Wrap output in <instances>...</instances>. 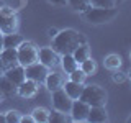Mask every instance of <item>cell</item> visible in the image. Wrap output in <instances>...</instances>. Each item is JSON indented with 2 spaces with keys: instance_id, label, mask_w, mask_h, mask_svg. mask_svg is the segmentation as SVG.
<instances>
[{
  "instance_id": "cell-26",
  "label": "cell",
  "mask_w": 131,
  "mask_h": 123,
  "mask_svg": "<svg viewBox=\"0 0 131 123\" xmlns=\"http://www.w3.org/2000/svg\"><path fill=\"white\" fill-rule=\"evenodd\" d=\"M21 120V113L18 110H10V112L5 113V121L7 123H20Z\"/></svg>"
},
{
  "instance_id": "cell-11",
  "label": "cell",
  "mask_w": 131,
  "mask_h": 123,
  "mask_svg": "<svg viewBox=\"0 0 131 123\" xmlns=\"http://www.w3.org/2000/svg\"><path fill=\"white\" fill-rule=\"evenodd\" d=\"M38 82H35V80H31V79H25L21 84L18 85V90H16V94H18L20 97H23V98H31V97H35L36 95V92H38Z\"/></svg>"
},
{
  "instance_id": "cell-38",
  "label": "cell",
  "mask_w": 131,
  "mask_h": 123,
  "mask_svg": "<svg viewBox=\"0 0 131 123\" xmlns=\"http://www.w3.org/2000/svg\"><path fill=\"white\" fill-rule=\"evenodd\" d=\"M2 3H3V2H2V0H0V7H2Z\"/></svg>"
},
{
  "instance_id": "cell-12",
  "label": "cell",
  "mask_w": 131,
  "mask_h": 123,
  "mask_svg": "<svg viewBox=\"0 0 131 123\" xmlns=\"http://www.w3.org/2000/svg\"><path fill=\"white\" fill-rule=\"evenodd\" d=\"M3 76H5L7 79H10L15 85H20L25 79H26L25 67H23L21 64H18V66H15V67H12V69H8V71H5V72H3Z\"/></svg>"
},
{
  "instance_id": "cell-33",
  "label": "cell",
  "mask_w": 131,
  "mask_h": 123,
  "mask_svg": "<svg viewBox=\"0 0 131 123\" xmlns=\"http://www.w3.org/2000/svg\"><path fill=\"white\" fill-rule=\"evenodd\" d=\"M0 123H5V115H0Z\"/></svg>"
},
{
  "instance_id": "cell-15",
  "label": "cell",
  "mask_w": 131,
  "mask_h": 123,
  "mask_svg": "<svg viewBox=\"0 0 131 123\" xmlns=\"http://www.w3.org/2000/svg\"><path fill=\"white\" fill-rule=\"evenodd\" d=\"M62 89L66 90V94H67V95L71 97L72 100H75V98L80 97L82 90H84V84H79V82L69 80V82H66V84L62 85Z\"/></svg>"
},
{
  "instance_id": "cell-24",
  "label": "cell",
  "mask_w": 131,
  "mask_h": 123,
  "mask_svg": "<svg viewBox=\"0 0 131 123\" xmlns=\"http://www.w3.org/2000/svg\"><path fill=\"white\" fill-rule=\"evenodd\" d=\"M49 121L51 123H66L69 121L67 115L59 112V110H52V112H49Z\"/></svg>"
},
{
  "instance_id": "cell-9",
  "label": "cell",
  "mask_w": 131,
  "mask_h": 123,
  "mask_svg": "<svg viewBox=\"0 0 131 123\" xmlns=\"http://www.w3.org/2000/svg\"><path fill=\"white\" fill-rule=\"evenodd\" d=\"M18 64L20 63H18V51H16V48H5L0 51V67H2L3 72Z\"/></svg>"
},
{
  "instance_id": "cell-7",
  "label": "cell",
  "mask_w": 131,
  "mask_h": 123,
  "mask_svg": "<svg viewBox=\"0 0 131 123\" xmlns=\"http://www.w3.org/2000/svg\"><path fill=\"white\" fill-rule=\"evenodd\" d=\"M38 61L44 64L48 69H52L61 64V54L56 53L52 48H41L38 51Z\"/></svg>"
},
{
  "instance_id": "cell-32",
  "label": "cell",
  "mask_w": 131,
  "mask_h": 123,
  "mask_svg": "<svg viewBox=\"0 0 131 123\" xmlns=\"http://www.w3.org/2000/svg\"><path fill=\"white\" fill-rule=\"evenodd\" d=\"M3 49V33L0 31V51Z\"/></svg>"
},
{
  "instance_id": "cell-22",
  "label": "cell",
  "mask_w": 131,
  "mask_h": 123,
  "mask_svg": "<svg viewBox=\"0 0 131 123\" xmlns=\"http://www.w3.org/2000/svg\"><path fill=\"white\" fill-rule=\"evenodd\" d=\"M121 66V57L118 54H108L105 57V67L110 69V71H115V69H120Z\"/></svg>"
},
{
  "instance_id": "cell-14",
  "label": "cell",
  "mask_w": 131,
  "mask_h": 123,
  "mask_svg": "<svg viewBox=\"0 0 131 123\" xmlns=\"http://www.w3.org/2000/svg\"><path fill=\"white\" fill-rule=\"evenodd\" d=\"M44 85H46L48 90L54 92V90L61 89L64 85V79H62V76L57 74V72H48L46 79H44Z\"/></svg>"
},
{
  "instance_id": "cell-18",
  "label": "cell",
  "mask_w": 131,
  "mask_h": 123,
  "mask_svg": "<svg viewBox=\"0 0 131 123\" xmlns=\"http://www.w3.org/2000/svg\"><path fill=\"white\" fill-rule=\"evenodd\" d=\"M23 41H25L23 36L18 35V33H8V35H3V49L5 48H18Z\"/></svg>"
},
{
  "instance_id": "cell-31",
  "label": "cell",
  "mask_w": 131,
  "mask_h": 123,
  "mask_svg": "<svg viewBox=\"0 0 131 123\" xmlns=\"http://www.w3.org/2000/svg\"><path fill=\"white\" fill-rule=\"evenodd\" d=\"M57 33H59V31H57L56 28H49V30H48V35L51 36V38H54V36L57 35Z\"/></svg>"
},
{
  "instance_id": "cell-25",
  "label": "cell",
  "mask_w": 131,
  "mask_h": 123,
  "mask_svg": "<svg viewBox=\"0 0 131 123\" xmlns=\"http://www.w3.org/2000/svg\"><path fill=\"white\" fill-rule=\"evenodd\" d=\"M69 77H71V80L74 82H79V84H84L85 79H87V74H85L84 71H82L80 67H77L75 71H72L71 74H69Z\"/></svg>"
},
{
  "instance_id": "cell-35",
  "label": "cell",
  "mask_w": 131,
  "mask_h": 123,
  "mask_svg": "<svg viewBox=\"0 0 131 123\" xmlns=\"http://www.w3.org/2000/svg\"><path fill=\"white\" fill-rule=\"evenodd\" d=\"M128 77H129V79H131V71H129V72H128Z\"/></svg>"
},
{
  "instance_id": "cell-30",
  "label": "cell",
  "mask_w": 131,
  "mask_h": 123,
  "mask_svg": "<svg viewBox=\"0 0 131 123\" xmlns=\"http://www.w3.org/2000/svg\"><path fill=\"white\" fill-rule=\"evenodd\" d=\"M49 2H51L52 5H57V7H64L66 3H67V0H49Z\"/></svg>"
},
{
  "instance_id": "cell-2",
  "label": "cell",
  "mask_w": 131,
  "mask_h": 123,
  "mask_svg": "<svg viewBox=\"0 0 131 123\" xmlns=\"http://www.w3.org/2000/svg\"><path fill=\"white\" fill-rule=\"evenodd\" d=\"M80 100L89 104L90 107H105L106 104V92L103 87L97 84H90V85H84V90L80 94Z\"/></svg>"
},
{
  "instance_id": "cell-23",
  "label": "cell",
  "mask_w": 131,
  "mask_h": 123,
  "mask_svg": "<svg viewBox=\"0 0 131 123\" xmlns=\"http://www.w3.org/2000/svg\"><path fill=\"white\" fill-rule=\"evenodd\" d=\"M79 66H80V69L87 74V76H89V74H93L97 71V63L92 59V57H87V59H85L84 63H80Z\"/></svg>"
},
{
  "instance_id": "cell-37",
  "label": "cell",
  "mask_w": 131,
  "mask_h": 123,
  "mask_svg": "<svg viewBox=\"0 0 131 123\" xmlns=\"http://www.w3.org/2000/svg\"><path fill=\"white\" fill-rule=\"evenodd\" d=\"M128 121H129V123H131V117H129V118H128Z\"/></svg>"
},
{
  "instance_id": "cell-28",
  "label": "cell",
  "mask_w": 131,
  "mask_h": 123,
  "mask_svg": "<svg viewBox=\"0 0 131 123\" xmlns=\"http://www.w3.org/2000/svg\"><path fill=\"white\" fill-rule=\"evenodd\" d=\"M126 74L125 72H121L120 69H115L113 71V74H112V79H113V82H116V84H123V82L126 80Z\"/></svg>"
},
{
  "instance_id": "cell-10",
  "label": "cell",
  "mask_w": 131,
  "mask_h": 123,
  "mask_svg": "<svg viewBox=\"0 0 131 123\" xmlns=\"http://www.w3.org/2000/svg\"><path fill=\"white\" fill-rule=\"evenodd\" d=\"M89 110H90V105L82 102L80 98H75L72 102V107H71V113L72 115V120L75 121H85L87 120V115H89Z\"/></svg>"
},
{
  "instance_id": "cell-20",
  "label": "cell",
  "mask_w": 131,
  "mask_h": 123,
  "mask_svg": "<svg viewBox=\"0 0 131 123\" xmlns=\"http://www.w3.org/2000/svg\"><path fill=\"white\" fill-rule=\"evenodd\" d=\"M67 5L72 8V10L75 12H80V13H84L85 10H89L90 7V0H67Z\"/></svg>"
},
{
  "instance_id": "cell-36",
  "label": "cell",
  "mask_w": 131,
  "mask_h": 123,
  "mask_svg": "<svg viewBox=\"0 0 131 123\" xmlns=\"http://www.w3.org/2000/svg\"><path fill=\"white\" fill-rule=\"evenodd\" d=\"M2 97H3V95H2V92H0V102H2Z\"/></svg>"
},
{
  "instance_id": "cell-27",
  "label": "cell",
  "mask_w": 131,
  "mask_h": 123,
  "mask_svg": "<svg viewBox=\"0 0 131 123\" xmlns=\"http://www.w3.org/2000/svg\"><path fill=\"white\" fill-rule=\"evenodd\" d=\"M116 0H90L92 7H102V8H113Z\"/></svg>"
},
{
  "instance_id": "cell-1",
  "label": "cell",
  "mask_w": 131,
  "mask_h": 123,
  "mask_svg": "<svg viewBox=\"0 0 131 123\" xmlns=\"http://www.w3.org/2000/svg\"><path fill=\"white\" fill-rule=\"evenodd\" d=\"M85 43H87L85 36L80 35L79 31H75V30H62L52 38L51 48L62 56V54H72L79 44H85Z\"/></svg>"
},
{
  "instance_id": "cell-13",
  "label": "cell",
  "mask_w": 131,
  "mask_h": 123,
  "mask_svg": "<svg viewBox=\"0 0 131 123\" xmlns=\"http://www.w3.org/2000/svg\"><path fill=\"white\" fill-rule=\"evenodd\" d=\"M108 120V113H106L105 107H90L89 115H87V121L92 123H103Z\"/></svg>"
},
{
  "instance_id": "cell-5",
  "label": "cell",
  "mask_w": 131,
  "mask_h": 123,
  "mask_svg": "<svg viewBox=\"0 0 131 123\" xmlns=\"http://www.w3.org/2000/svg\"><path fill=\"white\" fill-rule=\"evenodd\" d=\"M16 51H18V63L23 67H26V66L38 61V49H36L35 43H31V41H23L16 48Z\"/></svg>"
},
{
  "instance_id": "cell-16",
  "label": "cell",
  "mask_w": 131,
  "mask_h": 123,
  "mask_svg": "<svg viewBox=\"0 0 131 123\" xmlns=\"http://www.w3.org/2000/svg\"><path fill=\"white\" fill-rule=\"evenodd\" d=\"M16 90H18V85H15L13 82L10 79H7L5 76H0V92H2V95H15Z\"/></svg>"
},
{
  "instance_id": "cell-4",
  "label": "cell",
  "mask_w": 131,
  "mask_h": 123,
  "mask_svg": "<svg viewBox=\"0 0 131 123\" xmlns=\"http://www.w3.org/2000/svg\"><path fill=\"white\" fill-rule=\"evenodd\" d=\"M18 13H16L15 8L2 5L0 7V31L3 35H8V33H16L18 30Z\"/></svg>"
},
{
  "instance_id": "cell-17",
  "label": "cell",
  "mask_w": 131,
  "mask_h": 123,
  "mask_svg": "<svg viewBox=\"0 0 131 123\" xmlns=\"http://www.w3.org/2000/svg\"><path fill=\"white\" fill-rule=\"evenodd\" d=\"M61 66H62L66 74H71L72 71H75L79 67V63L75 61V57L72 54H62L61 56Z\"/></svg>"
},
{
  "instance_id": "cell-6",
  "label": "cell",
  "mask_w": 131,
  "mask_h": 123,
  "mask_svg": "<svg viewBox=\"0 0 131 123\" xmlns=\"http://www.w3.org/2000/svg\"><path fill=\"white\" fill-rule=\"evenodd\" d=\"M72 98L66 94V90L61 87L52 92V105H54L56 110H59V112L62 113H69L71 112V107H72Z\"/></svg>"
},
{
  "instance_id": "cell-19",
  "label": "cell",
  "mask_w": 131,
  "mask_h": 123,
  "mask_svg": "<svg viewBox=\"0 0 131 123\" xmlns=\"http://www.w3.org/2000/svg\"><path fill=\"white\" fill-rule=\"evenodd\" d=\"M72 56L75 57V61L79 64L84 63L87 57H90V48L87 46V43H85V44H79V46L75 48V51L72 53Z\"/></svg>"
},
{
  "instance_id": "cell-34",
  "label": "cell",
  "mask_w": 131,
  "mask_h": 123,
  "mask_svg": "<svg viewBox=\"0 0 131 123\" xmlns=\"http://www.w3.org/2000/svg\"><path fill=\"white\" fill-rule=\"evenodd\" d=\"M0 76H3V71H2V67H0Z\"/></svg>"
},
{
  "instance_id": "cell-29",
  "label": "cell",
  "mask_w": 131,
  "mask_h": 123,
  "mask_svg": "<svg viewBox=\"0 0 131 123\" xmlns=\"http://www.w3.org/2000/svg\"><path fill=\"white\" fill-rule=\"evenodd\" d=\"M21 123H33L35 121V118H33V115H21Z\"/></svg>"
},
{
  "instance_id": "cell-3",
  "label": "cell",
  "mask_w": 131,
  "mask_h": 123,
  "mask_svg": "<svg viewBox=\"0 0 131 123\" xmlns=\"http://www.w3.org/2000/svg\"><path fill=\"white\" fill-rule=\"evenodd\" d=\"M118 16L116 8H102V7H90L89 10L84 12V18L92 25H103L112 22L113 18Z\"/></svg>"
},
{
  "instance_id": "cell-21",
  "label": "cell",
  "mask_w": 131,
  "mask_h": 123,
  "mask_svg": "<svg viewBox=\"0 0 131 123\" xmlns=\"http://www.w3.org/2000/svg\"><path fill=\"white\" fill-rule=\"evenodd\" d=\"M31 115H33V118H35L36 123H48V121H49V110L43 108V107L35 108Z\"/></svg>"
},
{
  "instance_id": "cell-8",
  "label": "cell",
  "mask_w": 131,
  "mask_h": 123,
  "mask_svg": "<svg viewBox=\"0 0 131 123\" xmlns=\"http://www.w3.org/2000/svg\"><path fill=\"white\" fill-rule=\"evenodd\" d=\"M48 72H49V69H48L44 64L38 63V61L25 67V74H26V79H31V80L38 82V84L44 82V79H46V76H48Z\"/></svg>"
}]
</instances>
